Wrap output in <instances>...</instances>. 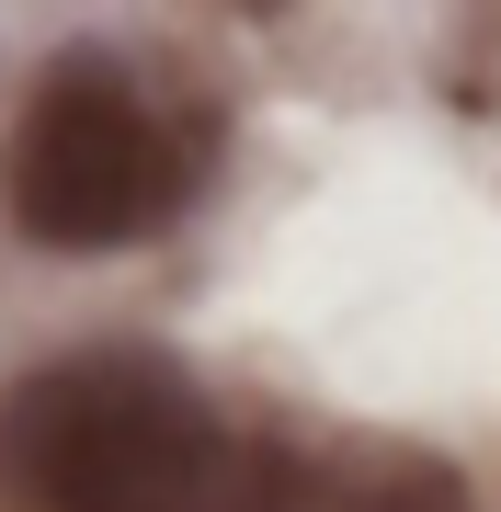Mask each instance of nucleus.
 <instances>
[{"mask_svg": "<svg viewBox=\"0 0 501 512\" xmlns=\"http://www.w3.org/2000/svg\"><path fill=\"white\" fill-rule=\"evenodd\" d=\"M0 478L35 512H285L160 353H69L0 399Z\"/></svg>", "mask_w": 501, "mask_h": 512, "instance_id": "1", "label": "nucleus"}, {"mask_svg": "<svg viewBox=\"0 0 501 512\" xmlns=\"http://www.w3.org/2000/svg\"><path fill=\"white\" fill-rule=\"evenodd\" d=\"M183 194H194V148L137 92V69L57 57L23 92L12 148H0V205H12L23 239H46V251H126V239L183 217Z\"/></svg>", "mask_w": 501, "mask_h": 512, "instance_id": "2", "label": "nucleus"}]
</instances>
